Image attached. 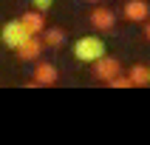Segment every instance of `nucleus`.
I'll return each instance as SVG.
<instances>
[{
  "label": "nucleus",
  "mask_w": 150,
  "mask_h": 145,
  "mask_svg": "<svg viewBox=\"0 0 150 145\" xmlns=\"http://www.w3.org/2000/svg\"><path fill=\"white\" fill-rule=\"evenodd\" d=\"M74 57L82 60V63H96L99 57H105V40L96 37V34H85L74 43Z\"/></svg>",
  "instance_id": "1"
},
{
  "label": "nucleus",
  "mask_w": 150,
  "mask_h": 145,
  "mask_svg": "<svg viewBox=\"0 0 150 145\" xmlns=\"http://www.w3.org/2000/svg\"><path fill=\"white\" fill-rule=\"evenodd\" d=\"M42 49H45V43H42L40 34H31V37H25L20 46H17V57L23 60V63H37L42 54Z\"/></svg>",
  "instance_id": "2"
},
{
  "label": "nucleus",
  "mask_w": 150,
  "mask_h": 145,
  "mask_svg": "<svg viewBox=\"0 0 150 145\" xmlns=\"http://www.w3.org/2000/svg\"><path fill=\"white\" fill-rule=\"evenodd\" d=\"M93 74H96V80H102V83H108L110 77L122 74V63H119L116 57H99L96 63H93Z\"/></svg>",
  "instance_id": "3"
},
{
  "label": "nucleus",
  "mask_w": 150,
  "mask_h": 145,
  "mask_svg": "<svg viewBox=\"0 0 150 145\" xmlns=\"http://www.w3.org/2000/svg\"><path fill=\"white\" fill-rule=\"evenodd\" d=\"M25 37H31V34L23 29V23H20V17L17 20H8L6 26H3V43H6L8 49H14L17 51V46L25 40Z\"/></svg>",
  "instance_id": "4"
},
{
  "label": "nucleus",
  "mask_w": 150,
  "mask_h": 145,
  "mask_svg": "<svg viewBox=\"0 0 150 145\" xmlns=\"http://www.w3.org/2000/svg\"><path fill=\"white\" fill-rule=\"evenodd\" d=\"M34 80H37V85H57V80H59V71H57V66L54 63H40L37 60V66H34Z\"/></svg>",
  "instance_id": "5"
},
{
  "label": "nucleus",
  "mask_w": 150,
  "mask_h": 145,
  "mask_svg": "<svg viewBox=\"0 0 150 145\" xmlns=\"http://www.w3.org/2000/svg\"><path fill=\"white\" fill-rule=\"evenodd\" d=\"M88 20H91V29H96V31H110L116 23V14L110 9H93L88 14Z\"/></svg>",
  "instance_id": "6"
},
{
  "label": "nucleus",
  "mask_w": 150,
  "mask_h": 145,
  "mask_svg": "<svg viewBox=\"0 0 150 145\" xmlns=\"http://www.w3.org/2000/svg\"><path fill=\"white\" fill-rule=\"evenodd\" d=\"M147 17H150L147 0H127L125 3V20H130V23H144Z\"/></svg>",
  "instance_id": "7"
},
{
  "label": "nucleus",
  "mask_w": 150,
  "mask_h": 145,
  "mask_svg": "<svg viewBox=\"0 0 150 145\" xmlns=\"http://www.w3.org/2000/svg\"><path fill=\"white\" fill-rule=\"evenodd\" d=\"M20 23H23V29L28 34H42L45 31V17H42V11H37V9L25 11V14L20 17Z\"/></svg>",
  "instance_id": "8"
},
{
  "label": "nucleus",
  "mask_w": 150,
  "mask_h": 145,
  "mask_svg": "<svg viewBox=\"0 0 150 145\" xmlns=\"http://www.w3.org/2000/svg\"><path fill=\"white\" fill-rule=\"evenodd\" d=\"M40 37H42V43H45L48 49H59V46L65 43V31H62V29H57V26L45 29V31H42Z\"/></svg>",
  "instance_id": "9"
},
{
  "label": "nucleus",
  "mask_w": 150,
  "mask_h": 145,
  "mask_svg": "<svg viewBox=\"0 0 150 145\" xmlns=\"http://www.w3.org/2000/svg\"><path fill=\"white\" fill-rule=\"evenodd\" d=\"M127 77H130V83L133 85H150V66H130V71H127Z\"/></svg>",
  "instance_id": "10"
},
{
  "label": "nucleus",
  "mask_w": 150,
  "mask_h": 145,
  "mask_svg": "<svg viewBox=\"0 0 150 145\" xmlns=\"http://www.w3.org/2000/svg\"><path fill=\"white\" fill-rule=\"evenodd\" d=\"M108 85H110V88H130V85H133V83H130V77H122V74H116V77H110V80H108Z\"/></svg>",
  "instance_id": "11"
},
{
  "label": "nucleus",
  "mask_w": 150,
  "mask_h": 145,
  "mask_svg": "<svg viewBox=\"0 0 150 145\" xmlns=\"http://www.w3.org/2000/svg\"><path fill=\"white\" fill-rule=\"evenodd\" d=\"M31 6L37 9V11H42V14H45V11L54 6V0H31Z\"/></svg>",
  "instance_id": "12"
},
{
  "label": "nucleus",
  "mask_w": 150,
  "mask_h": 145,
  "mask_svg": "<svg viewBox=\"0 0 150 145\" xmlns=\"http://www.w3.org/2000/svg\"><path fill=\"white\" fill-rule=\"evenodd\" d=\"M144 40L150 43V17H147V20H144Z\"/></svg>",
  "instance_id": "13"
},
{
  "label": "nucleus",
  "mask_w": 150,
  "mask_h": 145,
  "mask_svg": "<svg viewBox=\"0 0 150 145\" xmlns=\"http://www.w3.org/2000/svg\"><path fill=\"white\" fill-rule=\"evenodd\" d=\"M85 3H99V0H85Z\"/></svg>",
  "instance_id": "14"
}]
</instances>
